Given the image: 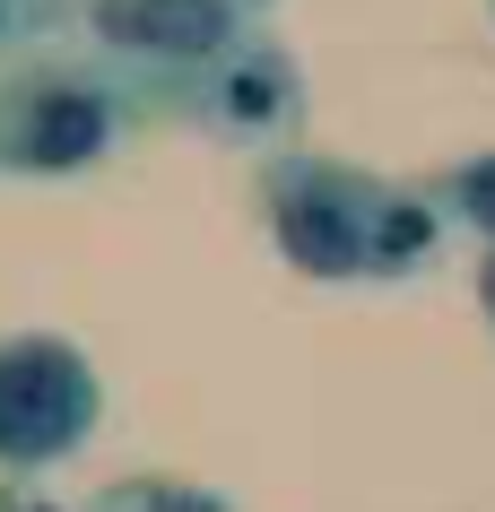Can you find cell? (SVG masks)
I'll return each mask as SVG.
<instances>
[{
    "instance_id": "obj_1",
    "label": "cell",
    "mask_w": 495,
    "mask_h": 512,
    "mask_svg": "<svg viewBox=\"0 0 495 512\" xmlns=\"http://www.w3.org/2000/svg\"><path fill=\"white\" fill-rule=\"evenodd\" d=\"M157 113L139 105L131 79H113L87 44H53V53L0 70V183H70Z\"/></svg>"
},
{
    "instance_id": "obj_2",
    "label": "cell",
    "mask_w": 495,
    "mask_h": 512,
    "mask_svg": "<svg viewBox=\"0 0 495 512\" xmlns=\"http://www.w3.org/2000/svg\"><path fill=\"white\" fill-rule=\"evenodd\" d=\"M391 191H400L391 174H365L322 148H278L252 165V217H261L270 252L322 287L374 278V235H383Z\"/></svg>"
},
{
    "instance_id": "obj_3",
    "label": "cell",
    "mask_w": 495,
    "mask_h": 512,
    "mask_svg": "<svg viewBox=\"0 0 495 512\" xmlns=\"http://www.w3.org/2000/svg\"><path fill=\"white\" fill-rule=\"evenodd\" d=\"M244 35H261L252 0H79V44L113 79H131L157 122L192 105V87Z\"/></svg>"
},
{
    "instance_id": "obj_4",
    "label": "cell",
    "mask_w": 495,
    "mask_h": 512,
    "mask_svg": "<svg viewBox=\"0 0 495 512\" xmlns=\"http://www.w3.org/2000/svg\"><path fill=\"white\" fill-rule=\"evenodd\" d=\"M105 426V382L61 330H0V478L27 486L79 460Z\"/></svg>"
},
{
    "instance_id": "obj_5",
    "label": "cell",
    "mask_w": 495,
    "mask_h": 512,
    "mask_svg": "<svg viewBox=\"0 0 495 512\" xmlns=\"http://www.w3.org/2000/svg\"><path fill=\"white\" fill-rule=\"evenodd\" d=\"M304 113H313V87H304V61L278 44L270 27L244 35L235 53L192 87V105L174 113L183 131L218 139V148H252V157H278V148H296Z\"/></svg>"
},
{
    "instance_id": "obj_6",
    "label": "cell",
    "mask_w": 495,
    "mask_h": 512,
    "mask_svg": "<svg viewBox=\"0 0 495 512\" xmlns=\"http://www.w3.org/2000/svg\"><path fill=\"white\" fill-rule=\"evenodd\" d=\"M443 209H435V191H417L400 183L391 191V209H383V235H374V287H400V278H435L443 270Z\"/></svg>"
},
{
    "instance_id": "obj_7",
    "label": "cell",
    "mask_w": 495,
    "mask_h": 512,
    "mask_svg": "<svg viewBox=\"0 0 495 512\" xmlns=\"http://www.w3.org/2000/svg\"><path fill=\"white\" fill-rule=\"evenodd\" d=\"M426 191H435V209H443V226H452V235H469L478 252H495V148L452 157Z\"/></svg>"
},
{
    "instance_id": "obj_8",
    "label": "cell",
    "mask_w": 495,
    "mask_h": 512,
    "mask_svg": "<svg viewBox=\"0 0 495 512\" xmlns=\"http://www.w3.org/2000/svg\"><path fill=\"white\" fill-rule=\"evenodd\" d=\"M70 27H79V0H0V70L53 53Z\"/></svg>"
},
{
    "instance_id": "obj_9",
    "label": "cell",
    "mask_w": 495,
    "mask_h": 512,
    "mask_svg": "<svg viewBox=\"0 0 495 512\" xmlns=\"http://www.w3.org/2000/svg\"><path fill=\"white\" fill-rule=\"evenodd\" d=\"M87 512H235V504L192 478H113V486H96Z\"/></svg>"
},
{
    "instance_id": "obj_10",
    "label": "cell",
    "mask_w": 495,
    "mask_h": 512,
    "mask_svg": "<svg viewBox=\"0 0 495 512\" xmlns=\"http://www.w3.org/2000/svg\"><path fill=\"white\" fill-rule=\"evenodd\" d=\"M478 313H487V330H495V252L478 261Z\"/></svg>"
},
{
    "instance_id": "obj_11",
    "label": "cell",
    "mask_w": 495,
    "mask_h": 512,
    "mask_svg": "<svg viewBox=\"0 0 495 512\" xmlns=\"http://www.w3.org/2000/svg\"><path fill=\"white\" fill-rule=\"evenodd\" d=\"M9 512H70V504H44V495H9Z\"/></svg>"
},
{
    "instance_id": "obj_12",
    "label": "cell",
    "mask_w": 495,
    "mask_h": 512,
    "mask_svg": "<svg viewBox=\"0 0 495 512\" xmlns=\"http://www.w3.org/2000/svg\"><path fill=\"white\" fill-rule=\"evenodd\" d=\"M261 9H270V0H252V18H261Z\"/></svg>"
},
{
    "instance_id": "obj_13",
    "label": "cell",
    "mask_w": 495,
    "mask_h": 512,
    "mask_svg": "<svg viewBox=\"0 0 495 512\" xmlns=\"http://www.w3.org/2000/svg\"><path fill=\"white\" fill-rule=\"evenodd\" d=\"M0 512H9V495H0Z\"/></svg>"
},
{
    "instance_id": "obj_14",
    "label": "cell",
    "mask_w": 495,
    "mask_h": 512,
    "mask_svg": "<svg viewBox=\"0 0 495 512\" xmlns=\"http://www.w3.org/2000/svg\"><path fill=\"white\" fill-rule=\"evenodd\" d=\"M487 9H495V0H487Z\"/></svg>"
}]
</instances>
